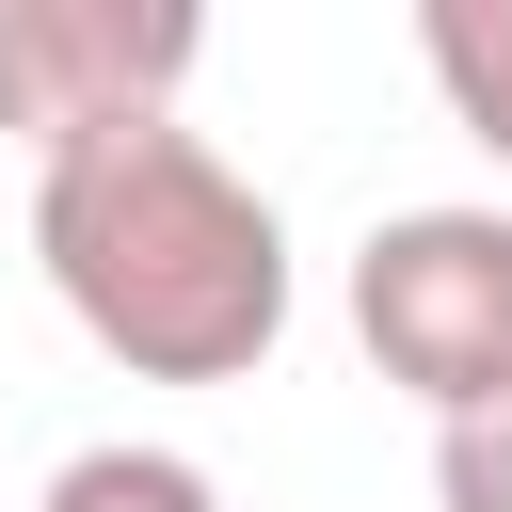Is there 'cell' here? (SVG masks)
<instances>
[{
	"instance_id": "obj_1",
	"label": "cell",
	"mask_w": 512,
	"mask_h": 512,
	"mask_svg": "<svg viewBox=\"0 0 512 512\" xmlns=\"http://www.w3.org/2000/svg\"><path fill=\"white\" fill-rule=\"evenodd\" d=\"M32 272L64 288V320L128 384H240L288 336V224H272V192L208 128H176V112H144V128H112V144L32 176Z\"/></svg>"
},
{
	"instance_id": "obj_2",
	"label": "cell",
	"mask_w": 512,
	"mask_h": 512,
	"mask_svg": "<svg viewBox=\"0 0 512 512\" xmlns=\"http://www.w3.org/2000/svg\"><path fill=\"white\" fill-rule=\"evenodd\" d=\"M352 336L400 400H432V432L512 400V208H384L352 240Z\"/></svg>"
},
{
	"instance_id": "obj_3",
	"label": "cell",
	"mask_w": 512,
	"mask_h": 512,
	"mask_svg": "<svg viewBox=\"0 0 512 512\" xmlns=\"http://www.w3.org/2000/svg\"><path fill=\"white\" fill-rule=\"evenodd\" d=\"M208 64L192 0H0V144L48 176L144 112H176V80Z\"/></svg>"
},
{
	"instance_id": "obj_4",
	"label": "cell",
	"mask_w": 512,
	"mask_h": 512,
	"mask_svg": "<svg viewBox=\"0 0 512 512\" xmlns=\"http://www.w3.org/2000/svg\"><path fill=\"white\" fill-rule=\"evenodd\" d=\"M416 64L480 160H512V0H416Z\"/></svg>"
},
{
	"instance_id": "obj_5",
	"label": "cell",
	"mask_w": 512,
	"mask_h": 512,
	"mask_svg": "<svg viewBox=\"0 0 512 512\" xmlns=\"http://www.w3.org/2000/svg\"><path fill=\"white\" fill-rule=\"evenodd\" d=\"M32 512H224V480H208L192 448H144V432H112V448H64Z\"/></svg>"
},
{
	"instance_id": "obj_6",
	"label": "cell",
	"mask_w": 512,
	"mask_h": 512,
	"mask_svg": "<svg viewBox=\"0 0 512 512\" xmlns=\"http://www.w3.org/2000/svg\"><path fill=\"white\" fill-rule=\"evenodd\" d=\"M432 496L448 512H512V400H480V416L432 432Z\"/></svg>"
}]
</instances>
